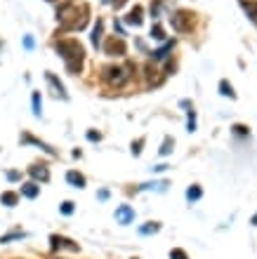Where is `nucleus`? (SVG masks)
Instances as JSON below:
<instances>
[{"mask_svg": "<svg viewBox=\"0 0 257 259\" xmlns=\"http://www.w3.org/2000/svg\"><path fill=\"white\" fill-rule=\"evenodd\" d=\"M54 50L64 64H67L69 73H81L83 71V61H85V47L81 45V40L76 38H61V40H54Z\"/></svg>", "mask_w": 257, "mask_h": 259, "instance_id": "nucleus-1", "label": "nucleus"}, {"mask_svg": "<svg viewBox=\"0 0 257 259\" xmlns=\"http://www.w3.org/2000/svg\"><path fill=\"white\" fill-rule=\"evenodd\" d=\"M57 22H59V31L85 29V26H88V8H85V5H74V3H64V5L57 10Z\"/></svg>", "mask_w": 257, "mask_h": 259, "instance_id": "nucleus-2", "label": "nucleus"}, {"mask_svg": "<svg viewBox=\"0 0 257 259\" xmlns=\"http://www.w3.org/2000/svg\"><path fill=\"white\" fill-rule=\"evenodd\" d=\"M135 66L133 64H125V66H106L102 71V80L109 87H123L127 80L133 78Z\"/></svg>", "mask_w": 257, "mask_h": 259, "instance_id": "nucleus-3", "label": "nucleus"}, {"mask_svg": "<svg viewBox=\"0 0 257 259\" xmlns=\"http://www.w3.org/2000/svg\"><path fill=\"white\" fill-rule=\"evenodd\" d=\"M194 12L191 10H177L175 15L170 17V24H172V29L177 31V33H189L191 29H194Z\"/></svg>", "mask_w": 257, "mask_h": 259, "instance_id": "nucleus-4", "label": "nucleus"}, {"mask_svg": "<svg viewBox=\"0 0 257 259\" xmlns=\"http://www.w3.org/2000/svg\"><path fill=\"white\" fill-rule=\"evenodd\" d=\"M104 52H106L109 57H125V52H127V47H125V40H123V38L111 36L109 40L104 43Z\"/></svg>", "mask_w": 257, "mask_h": 259, "instance_id": "nucleus-5", "label": "nucleus"}, {"mask_svg": "<svg viewBox=\"0 0 257 259\" xmlns=\"http://www.w3.org/2000/svg\"><path fill=\"white\" fill-rule=\"evenodd\" d=\"M50 243H52V250H54V252H57V250H71V252H78V245H76L74 240L64 238V236H52V238H50Z\"/></svg>", "mask_w": 257, "mask_h": 259, "instance_id": "nucleus-6", "label": "nucleus"}, {"mask_svg": "<svg viewBox=\"0 0 257 259\" xmlns=\"http://www.w3.org/2000/svg\"><path fill=\"white\" fill-rule=\"evenodd\" d=\"M116 222L118 224H133L135 222V210L130 208V205H120V208L116 210Z\"/></svg>", "mask_w": 257, "mask_h": 259, "instance_id": "nucleus-7", "label": "nucleus"}, {"mask_svg": "<svg viewBox=\"0 0 257 259\" xmlns=\"http://www.w3.org/2000/svg\"><path fill=\"white\" fill-rule=\"evenodd\" d=\"M45 80L50 83L52 94H54V97H61V99H67V90H64V85H61V83L57 80V76H54V73L47 71V73H45Z\"/></svg>", "mask_w": 257, "mask_h": 259, "instance_id": "nucleus-8", "label": "nucleus"}, {"mask_svg": "<svg viewBox=\"0 0 257 259\" xmlns=\"http://www.w3.org/2000/svg\"><path fill=\"white\" fill-rule=\"evenodd\" d=\"M142 22H144V10H142V5H135V8L127 12V17H125V24H130V26H142Z\"/></svg>", "mask_w": 257, "mask_h": 259, "instance_id": "nucleus-9", "label": "nucleus"}, {"mask_svg": "<svg viewBox=\"0 0 257 259\" xmlns=\"http://www.w3.org/2000/svg\"><path fill=\"white\" fill-rule=\"evenodd\" d=\"M29 174L36 181H47V179H50V170H47L45 165H31L29 167Z\"/></svg>", "mask_w": 257, "mask_h": 259, "instance_id": "nucleus-10", "label": "nucleus"}, {"mask_svg": "<svg viewBox=\"0 0 257 259\" xmlns=\"http://www.w3.org/2000/svg\"><path fill=\"white\" fill-rule=\"evenodd\" d=\"M67 181L71 184V186H76V188H85V177H83L81 172H76V170L67 172Z\"/></svg>", "mask_w": 257, "mask_h": 259, "instance_id": "nucleus-11", "label": "nucleus"}, {"mask_svg": "<svg viewBox=\"0 0 257 259\" xmlns=\"http://www.w3.org/2000/svg\"><path fill=\"white\" fill-rule=\"evenodd\" d=\"M22 142H24V144H36V146H40V149H43L45 153H50V156H54V149H52V146H47L45 142H40V139H36V137H31V135H24Z\"/></svg>", "mask_w": 257, "mask_h": 259, "instance_id": "nucleus-12", "label": "nucleus"}, {"mask_svg": "<svg viewBox=\"0 0 257 259\" xmlns=\"http://www.w3.org/2000/svg\"><path fill=\"white\" fill-rule=\"evenodd\" d=\"M102 36H104V22H102V19H97L95 29H92V38H90L95 47H99V43H102Z\"/></svg>", "mask_w": 257, "mask_h": 259, "instance_id": "nucleus-13", "label": "nucleus"}, {"mask_svg": "<svg viewBox=\"0 0 257 259\" xmlns=\"http://www.w3.org/2000/svg\"><path fill=\"white\" fill-rule=\"evenodd\" d=\"M38 193H40V186H38L36 181H26V184H22V196H26V198H36Z\"/></svg>", "mask_w": 257, "mask_h": 259, "instance_id": "nucleus-14", "label": "nucleus"}, {"mask_svg": "<svg viewBox=\"0 0 257 259\" xmlns=\"http://www.w3.org/2000/svg\"><path fill=\"white\" fill-rule=\"evenodd\" d=\"M172 47H175V43H165V45L161 47V50L151 52V59H154V61H161V59L168 57V52H172Z\"/></svg>", "mask_w": 257, "mask_h": 259, "instance_id": "nucleus-15", "label": "nucleus"}, {"mask_svg": "<svg viewBox=\"0 0 257 259\" xmlns=\"http://www.w3.org/2000/svg\"><path fill=\"white\" fill-rule=\"evenodd\" d=\"M158 231H161V224L158 222H147L144 226H140L142 236H151V233H158Z\"/></svg>", "mask_w": 257, "mask_h": 259, "instance_id": "nucleus-16", "label": "nucleus"}, {"mask_svg": "<svg viewBox=\"0 0 257 259\" xmlns=\"http://www.w3.org/2000/svg\"><path fill=\"white\" fill-rule=\"evenodd\" d=\"M17 201H19V196L12 193V191H5V193L0 196V203H3V205H8V208H15Z\"/></svg>", "mask_w": 257, "mask_h": 259, "instance_id": "nucleus-17", "label": "nucleus"}, {"mask_svg": "<svg viewBox=\"0 0 257 259\" xmlns=\"http://www.w3.org/2000/svg\"><path fill=\"white\" fill-rule=\"evenodd\" d=\"M241 5H243V10L250 15V19L257 22V3H252V0H241Z\"/></svg>", "mask_w": 257, "mask_h": 259, "instance_id": "nucleus-18", "label": "nucleus"}, {"mask_svg": "<svg viewBox=\"0 0 257 259\" xmlns=\"http://www.w3.org/2000/svg\"><path fill=\"white\" fill-rule=\"evenodd\" d=\"M201 196H203V191H201L199 186H189V188H186V201H189V203L199 201Z\"/></svg>", "mask_w": 257, "mask_h": 259, "instance_id": "nucleus-19", "label": "nucleus"}, {"mask_svg": "<svg viewBox=\"0 0 257 259\" xmlns=\"http://www.w3.org/2000/svg\"><path fill=\"white\" fill-rule=\"evenodd\" d=\"M172 149H175V139L165 137V142L161 144V156H168V153H172Z\"/></svg>", "mask_w": 257, "mask_h": 259, "instance_id": "nucleus-20", "label": "nucleus"}, {"mask_svg": "<svg viewBox=\"0 0 257 259\" xmlns=\"http://www.w3.org/2000/svg\"><path fill=\"white\" fill-rule=\"evenodd\" d=\"M151 38H154V40H165V31H163L161 24H154V26H151Z\"/></svg>", "mask_w": 257, "mask_h": 259, "instance_id": "nucleus-21", "label": "nucleus"}, {"mask_svg": "<svg viewBox=\"0 0 257 259\" xmlns=\"http://www.w3.org/2000/svg\"><path fill=\"white\" fill-rule=\"evenodd\" d=\"M220 90H222V94H224V97H231V99L236 97L234 87H231V83H227V80H222V83H220Z\"/></svg>", "mask_w": 257, "mask_h": 259, "instance_id": "nucleus-22", "label": "nucleus"}, {"mask_svg": "<svg viewBox=\"0 0 257 259\" xmlns=\"http://www.w3.org/2000/svg\"><path fill=\"white\" fill-rule=\"evenodd\" d=\"M33 115H40V108H43V101H40V92H33Z\"/></svg>", "mask_w": 257, "mask_h": 259, "instance_id": "nucleus-23", "label": "nucleus"}, {"mask_svg": "<svg viewBox=\"0 0 257 259\" xmlns=\"http://www.w3.org/2000/svg\"><path fill=\"white\" fill-rule=\"evenodd\" d=\"M170 259H189V257H186V252L184 250L175 247V250H170Z\"/></svg>", "mask_w": 257, "mask_h": 259, "instance_id": "nucleus-24", "label": "nucleus"}, {"mask_svg": "<svg viewBox=\"0 0 257 259\" xmlns=\"http://www.w3.org/2000/svg\"><path fill=\"white\" fill-rule=\"evenodd\" d=\"M15 238H24L22 231H15V233H8V236L0 238V243H10V240H15Z\"/></svg>", "mask_w": 257, "mask_h": 259, "instance_id": "nucleus-25", "label": "nucleus"}, {"mask_svg": "<svg viewBox=\"0 0 257 259\" xmlns=\"http://www.w3.org/2000/svg\"><path fill=\"white\" fill-rule=\"evenodd\" d=\"M71 212H74V203L64 201V203H61V215H71Z\"/></svg>", "mask_w": 257, "mask_h": 259, "instance_id": "nucleus-26", "label": "nucleus"}, {"mask_svg": "<svg viewBox=\"0 0 257 259\" xmlns=\"http://www.w3.org/2000/svg\"><path fill=\"white\" fill-rule=\"evenodd\" d=\"M142 146H144V139H137V142L133 144V153H135V156H140V153H142Z\"/></svg>", "mask_w": 257, "mask_h": 259, "instance_id": "nucleus-27", "label": "nucleus"}, {"mask_svg": "<svg viewBox=\"0 0 257 259\" xmlns=\"http://www.w3.org/2000/svg\"><path fill=\"white\" fill-rule=\"evenodd\" d=\"M234 132L243 137V135H248V127H245V125H234Z\"/></svg>", "mask_w": 257, "mask_h": 259, "instance_id": "nucleus-28", "label": "nucleus"}, {"mask_svg": "<svg viewBox=\"0 0 257 259\" xmlns=\"http://www.w3.org/2000/svg\"><path fill=\"white\" fill-rule=\"evenodd\" d=\"M33 45H36V43H33V38H31V36L24 38V47H26V50H33Z\"/></svg>", "mask_w": 257, "mask_h": 259, "instance_id": "nucleus-29", "label": "nucleus"}, {"mask_svg": "<svg viewBox=\"0 0 257 259\" xmlns=\"http://www.w3.org/2000/svg\"><path fill=\"white\" fill-rule=\"evenodd\" d=\"M88 139H90V142H99V139H102V135H99V132H88Z\"/></svg>", "mask_w": 257, "mask_h": 259, "instance_id": "nucleus-30", "label": "nucleus"}, {"mask_svg": "<svg viewBox=\"0 0 257 259\" xmlns=\"http://www.w3.org/2000/svg\"><path fill=\"white\" fill-rule=\"evenodd\" d=\"M8 179H10V181H17V179H19V172H17V170H12V172H8Z\"/></svg>", "mask_w": 257, "mask_h": 259, "instance_id": "nucleus-31", "label": "nucleus"}, {"mask_svg": "<svg viewBox=\"0 0 257 259\" xmlns=\"http://www.w3.org/2000/svg\"><path fill=\"white\" fill-rule=\"evenodd\" d=\"M125 3H127V0H113V5H116V10H118V8H123Z\"/></svg>", "mask_w": 257, "mask_h": 259, "instance_id": "nucleus-32", "label": "nucleus"}, {"mask_svg": "<svg viewBox=\"0 0 257 259\" xmlns=\"http://www.w3.org/2000/svg\"><path fill=\"white\" fill-rule=\"evenodd\" d=\"M109 198V191H99V201H106Z\"/></svg>", "mask_w": 257, "mask_h": 259, "instance_id": "nucleus-33", "label": "nucleus"}, {"mask_svg": "<svg viewBox=\"0 0 257 259\" xmlns=\"http://www.w3.org/2000/svg\"><path fill=\"white\" fill-rule=\"evenodd\" d=\"M47 3H69V0H47Z\"/></svg>", "mask_w": 257, "mask_h": 259, "instance_id": "nucleus-34", "label": "nucleus"}, {"mask_svg": "<svg viewBox=\"0 0 257 259\" xmlns=\"http://www.w3.org/2000/svg\"><path fill=\"white\" fill-rule=\"evenodd\" d=\"M252 224H255V226H257V215H255V217H252Z\"/></svg>", "mask_w": 257, "mask_h": 259, "instance_id": "nucleus-35", "label": "nucleus"}]
</instances>
